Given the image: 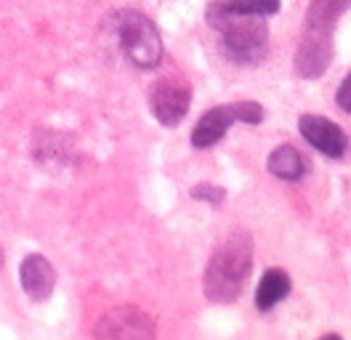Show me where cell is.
<instances>
[{
    "mask_svg": "<svg viewBox=\"0 0 351 340\" xmlns=\"http://www.w3.org/2000/svg\"><path fill=\"white\" fill-rule=\"evenodd\" d=\"M269 173H274L282 181H301L306 175V160L295 147L282 144L269 154Z\"/></svg>",
    "mask_w": 351,
    "mask_h": 340,
    "instance_id": "10",
    "label": "cell"
},
{
    "mask_svg": "<svg viewBox=\"0 0 351 340\" xmlns=\"http://www.w3.org/2000/svg\"><path fill=\"white\" fill-rule=\"evenodd\" d=\"M117 40L123 53L141 69H154L162 62V40L160 32L154 27L149 16H144L141 11H120L117 14Z\"/></svg>",
    "mask_w": 351,
    "mask_h": 340,
    "instance_id": "3",
    "label": "cell"
},
{
    "mask_svg": "<svg viewBox=\"0 0 351 340\" xmlns=\"http://www.w3.org/2000/svg\"><path fill=\"white\" fill-rule=\"evenodd\" d=\"M232 123H237L232 104L216 106V109L205 112L199 117V123L195 125V130H192V147L208 149L213 147V144H219L221 138L226 136V130L232 127Z\"/></svg>",
    "mask_w": 351,
    "mask_h": 340,
    "instance_id": "9",
    "label": "cell"
},
{
    "mask_svg": "<svg viewBox=\"0 0 351 340\" xmlns=\"http://www.w3.org/2000/svg\"><path fill=\"white\" fill-rule=\"evenodd\" d=\"M332 45H330V29L322 27H306V38L298 48L295 69L301 77H319L330 64Z\"/></svg>",
    "mask_w": 351,
    "mask_h": 340,
    "instance_id": "7",
    "label": "cell"
},
{
    "mask_svg": "<svg viewBox=\"0 0 351 340\" xmlns=\"http://www.w3.org/2000/svg\"><path fill=\"white\" fill-rule=\"evenodd\" d=\"M208 24L221 32L223 53L234 64H258L269 51V29L261 16L226 11L223 3L208 8Z\"/></svg>",
    "mask_w": 351,
    "mask_h": 340,
    "instance_id": "2",
    "label": "cell"
},
{
    "mask_svg": "<svg viewBox=\"0 0 351 340\" xmlns=\"http://www.w3.org/2000/svg\"><path fill=\"white\" fill-rule=\"evenodd\" d=\"M96 335L99 338H152L154 321L144 311L133 306H123V308L110 311L99 321Z\"/></svg>",
    "mask_w": 351,
    "mask_h": 340,
    "instance_id": "6",
    "label": "cell"
},
{
    "mask_svg": "<svg viewBox=\"0 0 351 340\" xmlns=\"http://www.w3.org/2000/svg\"><path fill=\"white\" fill-rule=\"evenodd\" d=\"M335 101H338V106H341L343 112H349L351 114V72L343 77V83H341L338 93H335Z\"/></svg>",
    "mask_w": 351,
    "mask_h": 340,
    "instance_id": "15",
    "label": "cell"
},
{
    "mask_svg": "<svg viewBox=\"0 0 351 340\" xmlns=\"http://www.w3.org/2000/svg\"><path fill=\"white\" fill-rule=\"evenodd\" d=\"M298 130L301 136L306 138L311 147L317 151H322L325 157H343L346 147H349V138L341 127L335 125L328 117H319V114H304L298 120Z\"/></svg>",
    "mask_w": 351,
    "mask_h": 340,
    "instance_id": "5",
    "label": "cell"
},
{
    "mask_svg": "<svg viewBox=\"0 0 351 340\" xmlns=\"http://www.w3.org/2000/svg\"><path fill=\"white\" fill-rule=\"evenodd\" d=\"M253 266V239L247 234H232L219 250L213 253L208 269H205V282L202 290L205 298L213 303H232L245 287V279Z\"/></svg>",
    "mask_w": 351,
    "mask_h": 340,
    "instance_id": "1",
    "label": "cell"
},
{
    "mask_svg": "<svg viewBox=\"0 0 351 340\" xmlns=\"http://www.w3.org/2000/svg\"><path fill=\"white\" fill-rule=\"evenodd\" d=\"M19 282H22V290L32 300H48L56 287V271L48 263V258L32 253L19 266Z\"/></svg>",
    "mask_w": 351,
    "mask_h": 340,
    "instance_id": "8",
    "label": "cell"
},
{
    "mask_svg": "<svg viewBox=\"0 0 351 340\" xmlns=\"http://www.w3.org/2000/svg\"><path fill=\"white\" fill-rule=\"evenodd\" d=\"M232 109H234L237 123H245V125H258L263 120V109L256 101H237V104H232Z\"/></svg>",
    "mask_w": 351,
    "mask_h": 340,
    "instance_id": "13",
    "label": "cell"
},
{
    "mask_svg": "<svg viewBox=\"0 0 351 340\" xmlns=\"http://www.w3.org/2000/svg\"><path fill=\"white\" fill-rule=\"evenodd\" d=\"M223 5H226V11L253 14V16H271L280 11V0H229Z\"/></svg>",
    "mask_w": 351,
    "mask_h": 340,
    "instance_id": "12",
    "label": "cell"
},
{
    "mask_svg": "<svg viewBox=\"0 0 351 340\" xmlns=\"http://www.w3.org/2000/svg\"><path fill=\"white\" fill-rule=\"evenodd\" d=\"M290 293V276L282 269H269L258 282V290H256V306L261 311H269L271 306H277L282 298Z\"/></svg>",
    "mask_w": 351,
    "mask_h": 340,
    "instance_id": "11",
    "label": "cell"
},
{
    "mask_svg": "<svg viewBox=\"0 0 351 340\" xmlns=\"http://www.w3.org/2000/svg\"><path fill=\"white\" fill-rule=\"evenodd\" d=\"M195 199H208V202H221L223 199V189L221 186H208V184H199L192 189Z\"/></svg>",
    "mask_w": 351,
    "mask_h": 340,
    "instance_id": "14",
    "label": "cell"
},
{
    "mask_svg": "<svg viewBox=\"0 0 351 340\" xmlns=\"http://www.w3.org/2000/svg\"><path fill=\"white\" fill-rule=\"evenodd\" d=\"M189 101H192V88H189V83L186 80H176V77L160 80V83L154 85L152 96H149L154 117L168 127L178 125L186 117Z\"/></svg>",
    "mask_w": 351,
    "mask_h": 340,
    "instance_id": "4",
    "label": "cell"
}]
</instances>
